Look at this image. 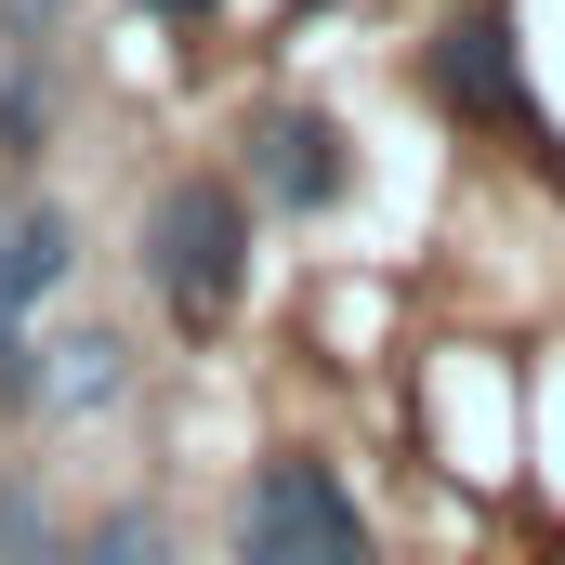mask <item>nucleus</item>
I'll return each instance as SVG.
<instances>
[{
    "label": "nucleus",
    "instance_id": "1",
    "mask_svg": "<svg viewBox=\"0 0 565 565\" xmlns=\"http://www.w3.org/2000/svg\"><path fill=\"white\" fill-rule=\"evenodd\" d=\"M145 289H158V316L198 329V342L237 316V289H250V184H237V171H171V184L145 198Z\"/></svg>",
    "mask_w": 565,
    "mask_h": 565
},
{
    "label": "nucleus",
    "instance_id": "2",
    "mask_svg": "<svg viewBox=\"0 0 565 565\" xmlns=\"http://www.w3.org/2000/svg\"><path fill=\"white\" fill-rule=\"evenodd\" d=\"M224 540H237V565H382L369 513L342 500V473H329V460H302V447L250 460V487H237Z\"/></svg>",
    "mask_w": 565,
    "mask_h": 565
},
{
    "label": "nucleus",
    "instance_id": "3",
    "mask_svg": "<svg viewBox=\"0 0 565 565\" xmlns=\"http://www.w3.org/2000/svg\"><path fill=\"white\" fill-rule=\"evenodd\" d=\"M79 277V237L40 184L0 198V422H40V302Z\"/></svg>",
    "mask_w": 565,
    "mask_h": 565
},
{
    "label": "nucleus",
    "instance_id": "4",
    "mask_svg": "<svg viewBox=\"0 0 565 565\" xmlns=\"http://www.w3.org/2000/svg\"><path fill=\"white\" fill-rule=\"evenodd\" d=\"M422 93L460 132H526V66H513V26L500 13H447L422 53Z\"/></svg>",
    "mask_w": 565,
    "mask_h": 565
},
{
    "label": "nucleus",
    "instance_id": "5",
    "mask_svg": "<svg viewBox=\"0 0 565 565\" xmlns=\"http://www.w3.org/2000/svg\"><path fill=\"white\" fill-rule=\"evenodd\" d=\"M237 145H250L237 171H250V198H264V211H329V198H342V132H329L316 106H264Z\"/></svg>",
    "mask_w": 565,
    "mask_h": 565
},
{
    "label": "nucleus",
    "instance_id": "6",
    "mask_svg": "<svg viewBox=\"0 0 565 565\" xmlns=\"http://www.w3.org/2000/svg\"><path fill=\"white\" fill-rule=\"evenodd\" d=\"M53 158V40H0V171L40 184Z\"/></svg>",
    "mask_w": 565,
    "mask_h": 565
},
{
    "label": "nucleus",
    "instance_id": "7",
    "mask_svg": "<svg viewBox=\"0 0 565 565\" xmlns=\"http://www.w3.org/2000/svg\"><path fill=\"white\" fill-rule=\"evenodd\" d=\"M119 382H132L119 329H66V342H40V422H93V408H119Z\"/></svg>",
    "mask_w": 565,
    "mask_h": 565
},
{
    "label": "nucleus",
    "instance_id": "8",
    "mask_svg": "<svg viewBox=\"0 0 565 565\" xmlns=\"http://www.w3.org/2000/svg\"><path fill=\"white\" fill-rule=\"evenodd\" d=\"M0 565H79V540L26 500V473H0Z\"/></svg>",
    "mask_w": 565,
    "mask_h": 565
},
{
    "label": "nucleus",
    "instance_id": "9",
    "mask_svg": "<svg viewBox=\"0 0 565 565\" xmlns=\"http://www.w3.org/2000/svg\"><path fill=\"white\" fill-rule=\"evenodd\" d=\"M79 565H171V526H158L145 500H106L93 540H79Z\"/></svg>",
    "mask_w": 565,
    "mask_h": 565
},
{
    "label": "nucleus",
    "instance_id": "10",
    "mask_svg": "<svg viewBox=\"0 0 565 565\" xmlns=\"http://www.w3.org/2000/svg\"><path fill=\"white\" fill-rule=\"evenodd\" d=\"M132 13H158V26H211L224 0H132Z\"/></svg>",
    "mask_w": 565,
    "mask_h": 565
}]
</instances>
